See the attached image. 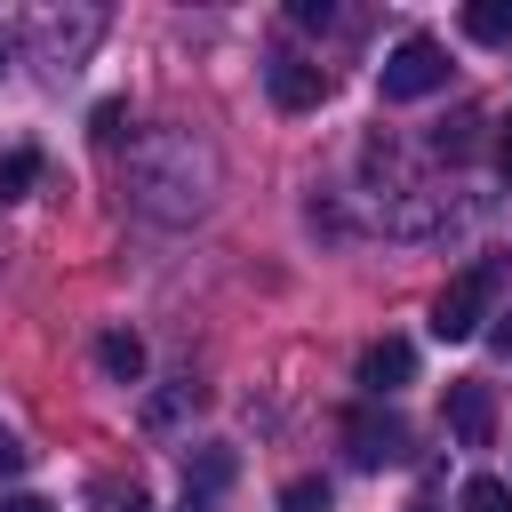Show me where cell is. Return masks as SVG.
Returning <instances> with one entry per match:
<instances>
[{
    "label": "cell",
    "instance_id": "cell-13",
    "mask_svg": "<svg viewBox=\"0 0 512 512\" xmlns=\"http://www.w3.org/2000/svg\"><path fill=\"white\" fill-rule=\"evenodd\" d=\"M472 128H480L472 112H464V120H440V128H432V152H440V160H464V152H472Z\"/></svg>",
    "mask_w": 512,
    "mask_h": 512
},
{
    "label": "cell",
    "instance_id": "cell-15",
    "mask_svg": "<svg viewBox=\"0 0 512 512\" xmlns=\"http://www.w3.org/2000/svg\"><path fill=\"white\" fill-rule=\"evenodd\" d=\"M96 504H104V512H152V496H144L136 480H128V488H120V480H96Z\"/></svg>",
    "mask_w": 512,
    "mask_h": 512
},
{
    "label": "cell",
    "instance_id": "cell-3",
    "mask_svg": "<svg viewBox=\"0 0 512 512\" xmlns=\"http://www.w3.org/2000/svg\"><path fill=\"white\" fill-rule=\"evenodd\" d=\"M376 88H384V104H408V96L448 88V48H440V40H424V32H408V40L376 64Z\"/></svg>",
    "mask_w": 512,
    "mask_h": 512
},
{
    "label": "cell",
    "instance_id": "cell-17",
    "mask_svg": "<svg viewBox=\"0 0 512 512\" xmlns=\"http://www.w3.org/2000/svg\"><path fill=\"white\" fill-rule=\"evenodd\" d=\"M128 136V104H96V144H120Z\"/></svg>",
    "mask_w": 512,
    "mask_h": 512
},
{
    "label": "cell",
    "instance_id": "cell-21",
    "mask_svg": "<svg viewBox=\"0 0 512 512\" xmlns=\"http://www.w3.org/2000/svg\"><path fill=\"white\" fill-rule=\"evenodd\" d=\"M496 344H504V352H512V312H504V328H496Z\"/></svg>",
    "mask_w": 512,
    "mask_h": 512
},
{
    "label": "cell",
    "instance_id": "cell-4",
    "mask_svg": "<svg viewBox=\"0 0 512 512\" xmlns=\"http://www.w3.org/2000/svg\"><path fill=\"white\" fill-rule=\"evenodd\" d=\"M440 416H448L456 448H488V440H496V392H488L480 376H448V392H440Z\"/></svg>",
    "mask_w": 512,
    "mask_h": 512
},
{
    "label": "cell",
    "instance_id": "cell-2",
    "mask_svg": "<svg viewBox=\"0 0 512 512\" xmlns=\"http://www.w3.org/2000/svg\"><path fill=\"white\" fill-rule=\"evenodd\" d=\"M496 264H464L448 288H440V304H432V336L440 344H464V336H480L488 328V296H496Z\"/></svg>",
    "mask_w": 512,
    "mask_h": 512
},
{
    "label": "cell",
    "instance_id": "cell-5",
    "mask_svg": "<svg viewBox=\"0 0 512 512\" xmlns=\"http://www.w3.org/2000/svg\"><path fill=\"white\" fill-rule=\"evenodd\" d=\"M344 448H352V464H400L408 456V424L392 416V408H352L344 416Z\"/></svg>",
    "mask_w": 512,
    "mask_h": 512
},
{
    "label": "cell",
    "instance_id": "cell-16",
    "mask_svg": "<svg viewBox=\"0 0 512 512\" xmlns=\"http://www.w3.org/2000/svg\"><path fill=\"white\" fill-rule=\"evenodd\" d=\"M288 16H296L304 32H336V24H344V8H328V0H296Z\"/></svg>",
    "mask_w": 512,
    "mask_h": 512
},
{
    "label": "cell",
    "instance_id": "cell-20",
    "mask_svg": "<svg viewBox=\"0 0 512 512\" xmlns=\"http://www.w3.org/2000/svg\"><path fill=\"white\" fill-rule=\"evenodd\" d=\"M496 168L512 176V120H504V136H496Z\"/></svg>",
    "mask_w": 512,
    "mask_h": 512
},
{
    "label": "cell",
    "instance_id": "cell-8",
    "mask_svg": "<svg viewBox=\"0 0 512 512\" xmlns=\"http://www.w3.org/2000/svg\"><path fill=\"white\" fill-rule=\"evenodd\" d=\"M96 368H104L112 384H136V376H144V336H128V328H104V336H96Z\"/></svg>",
    "mask_w": 512,
    "mask_h": 512
},
{
    "label": "cell",
    "instance_id": "cell-18",
    "mask_svg": "<svg viewBox=\"0 0 512 512\" xmlns=\"http://www.w3.org/2000/svg\"><path fill=\"white\" fill-rule=\"evenodd\" d=\"M24 464H32V448H24V440H16V432H8V424H0V480H16V472H24Z\"/></svg>",
    "mask_w": 512,
    "mask_h": 512
},
{
    "label": "cell",
    "instance_id": "cell-12",
    "mask_svg": "<svg viewBox=\"0 0 512 512\" xmlns=\"http://www.w3.org/2000/svg\"><path fill=\"white\" fill-rule=\"evenodd\" d=\"M280 512H328V480H320V472L288 480V488H280Z\"/></svg>",
    "mask_w": 512,
    "mask_h": 512
},
{
    "label": "cell",
    "instance_id": "cell-14",
    "mask_svg": "<svg viewBox=\"0 0 512 512\" xmlns=\"http://www.w3.org/2000/svg\"><path fill=\"white\" fill-rule=\"evenodd\" d=\"M464 512H512V488L480 472V480H464Z\"/></svg>",
    "mask_w": 512,
    "mask_h": 512
},
{
    "label": "cell",
    "instance_id": "cell-22",
    "mask_svg": "<svg viewBox=\"0 0 512 512\" xmlns=\"http://www.w3.org/2000/svg\"><path fill=\"white\" fill-rule=\"evenodd\" d=\"M8 56H16V40H8V32H0V72H8Z\"/></svg>",
    "mask_w": 512,
    "mask_h": 512
},
{
    "label": "cell",
    "instance_id": "cell-9",
    "mask_svg": "<svg viewBox=\"0 0 512 512\" xmlns=\"http://www.w3.org/2000/svg\"><path fill=\"white\" fill-rule=\"evenodd\" d=\"M464 32L480 48H512V0H464Z\"/></svg>",
    "mask_w": 512,
    "mask_h": 512
},
{
    "label": "cell",
    "instance_id": "cell-6",
    "mask_svg": "<svg viewBox=\"0 0 512 512\" xmlns=\"http://www.w3.org/2000/svg\"><path fill=\"white\" fill-rule=\"evenodd\" d=\"M264 88H272L280 112H320L336 80H328V64H312V56H272V64H264Z\"/></svg>",
    "mask_w": 512,
    "mask_h": 512
},
{
    "label": "cell",
    "instance_id": "cell-1",
    "mask_svg": "<svg viewBox=\"0 0 512 512\" xmlns=\"http://www.w3.org/2000/svg\"><path fill=\"white\" fill-rule=\"evenodd\" d=\"M208 192H216V152L192 144L184 128H160V136H144V144L128 152V200H136L144 216L184 224V216L208 208Z\"/></svg>",
    "mask_w": 512,
    "mask_h": 512
},
{
    "label": "cell",
    "instance_id": "cell-19",
    "mask_svg": "<svg viewBox=\"0 0 512 512\" xmlns=\"http://www.w3.org/2000/svg\"><path fill=\"white\" fill-rule=\"evenodd\" d=\"M0 512H56V504H40V496H0Z\"/></svg>",
    "mask_w": 512,
    "mask_h": 512
},
{
    "label": "cell",
    "instance_id": "cell-11",
    "mask_svg": "<svg viewBox=\"0 0 512 512\" xmlns=\"http://www.w3.org/2000/svg\"><path fill=\"white\" fill-rule=\"evenodd\" d=\"M32 184H40V152H8L0 160V200H24Z\"/></svg>",
    "mask_w": 512,
    "mask_h": 512
},
{
    "label": "cell",
    "instance_id": "cell-7",
    "mask_svg": "<svg viewBox=\"0 0 512 512\" xmlns=\"http://www.w3.org/2000/svg\"><path fill=\"white\" fill-rule=\"evenodd\" d=\"M408 376H416V344H408V336H376V344L360 352V392H368V400H392Z\"/></svg>",
    "mask_w": 512,
    "mask_h": 512
},
{
    "label": "cell",
    "instance_id": "cell-23",
    "mask_svg": "<svg viewBox=\"0 0 512 512\" xmlns=\"http://www.w3.org/2000/svg\"><path fill=\"white\" fill-rule=\"evenodd\" d=\"M416 512H440V504H432V496H416Z\"/></svg>",
    "mask_w": 512,
    "mask_h": 512
},
{
    "label": "cell",
    "instance_id": "cell-10",
    "mask_svg": "<svg viewBox=\"0 0 512 512\" xmlns=\"http://www.w3.org/2000/svg\"><path fill=\"white\" fill-rule=\"evenodd\" d=\"M224 480H232V448H200V456L184 464V488H192V496H208V488H224Z\"/></svg>",
    "mask_w": 512,
    "mask_h": 512
}]
</instances>
